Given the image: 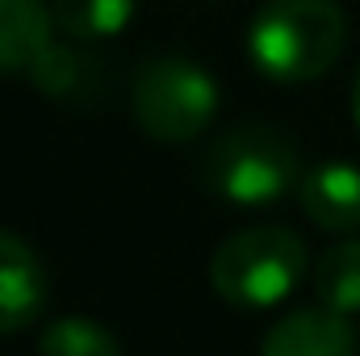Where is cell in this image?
I'll return each instance as SVG.
<instances>
[{"instance_id": "obj_2", "label": "cell", "mask_w": 360, "mask_h": 356, "mask_svg": "<svg viewBox=\"0 0 360 356\" xmlns=\"http://www.w3.org/2000/svg\"><path fill=\"white\" fill-rule=\"evenodd\" d=\"M310 252L293 227H243L210 256V289L235 310H272L306 276Z\"/></svg>"}, {"instance_id": "obj_5", "label": "cell", "mask_w": 360, "mask_h": 356, "mask_svg": "<svg viewBox=\"0 0 360 356\" xmlns=\"http://www.w3.org/2000/svg\"><path fill=\"white\" fill-rule=\"evenodd\" d=\"M46 298H51L46 265L17 231L0 227V336L34 327L46 310Z\"/></svg>"}, {"instance_id": "obj_3", "label": "cell", "mask_w": 360, "mask_h": 356, "mask_svg": "<svg viewBox=\"0 0 360 356\" xmlns=\"http://www.w3.org/2000/svg\"><path fill=\"white\" fill-rule=\"evenodd\" d=\"M201 180L218 201L235 210H269L302 180V155L285 130L252 122L210 143Z\"/></svg>"}, {"instance_id": "obj_13", "label": "cell", "mask_w": 360, "mask_h": 356, "mask_svg": "<svg viewBox=\"0 0 360 356\" xmlns=\"http://www.w3.org/2000/svg\"><path fill=\"white\" fill-rule=\"evenodd\" d=\"M352 117H356V130H360V68H356V80H352Z\"/></svg>"}, {"instance_id": "obj_8", "label": "cell", "mask_w": 360, "mask_h": 356, "mask_svg": "<svg viewBox=\"0 0 360 356\" xmlns=\"http://www.w3.org/2000/svg\"><path fill=\"white\" fill-rule=\"evenodd\" d=\"M55 42V8L46 0H0V76L30 72Z\"/></svg>"}, {"instance_id": "obj_6", "label": "cell", "mask_w": 360, "mask_h": 356, "mask_svg": "<svg viewBox=\"0 0 360 356\" xmlns=\"http://www.w3.org/2000/svg\"><path fill=\"white\" fill-rule=\"evenodd\" d=\"M260 356H356V331L348 314L327 310L323 302L297 306L269 327Z\"/></svg>"}, {"instance_id": "obj_11", "label": "cell", "mask_w": 360, "mask_h": 356, "mask_svg": "<svg viewBox=\"0 0 360 356\" xmlns=\"http://www.w3.org/2000/svg\"><path fill=\"white\" fill-rule=\"evenodd\" d=\"M38 356H122V344L96 319L63 314V319L46 323V331L38 340Z\"/></svg>"}, {"instance_id": "obj_7", "label": "cell", "mask_w": 360, "mask_h": 356, "mask_svg": "<svg viewBox=\"0 0 360 356\" xmlns=\"http://www.w3.org/2000/svg\"><path fill=\"white\" fill-rule=\"evenodd\" d=\"M302 214L327 235H360V164L327 160L297 180Z\"/></svg>"}, {"instance_id": "obj_9", "label": "cell", "mask_w": 360, "mask_h": 356, "mask_svg": "<svg viewBox=\"0 0 360 356\" xmlns=\"http://www.w3.org/2000/svg\"><path fill=\"white\" fill-rule=\"evenodd\" d=\"M314 302L340 314H360V239L331 243L314 265Z\"/></svg>"}, {"instance_id": "obj_1", "label": "cell", "mask_w": 360, "mask_h": 356, "mask_svg": "<svg viewBox=\"0 0 360 356\" xmlns=\"http://www.w3.org/2000/svg\"><path fill=\"white\" fill-rule=\"evenodd\" d=\"M348 46V17L335 0H264L243 34L248 63L272 84L327 76Z\"/></svg>"}, {"instance_id": "obj_10", "label": "cell", "mask_w": 360, "mask_h": 356, "mask_svg": "<svg viewBox=\"0 0 360 356\" xmlns=\"http://www.w3.org/2000/svg\"><path fill=\"white\" fill-rule=\"evenodd\" d=\"M55 25L76 42H105L117 38L130 21L139 0H51Z\"/></svg>"}, {"instance_id": "obj_4", "label": "cell", "mask_w": 360, "mask_h": 356, "mask_svg": "<svg viewBox=\"0 0 360 356\" xmlns=\"http://www.w3.org/2000/svg\"><path fill=\"white\" fill-rule=\"evenodd\" d=\"M218 101H222L218 80L184 55L147 59L130 84V113L139 130L155 143L201 139L218 117Z\"/></svg>"}, {"instance_id": "obj_12", "label": "cell", "mask_w": 360, "mask_h": 356, "mask_svg": "<svg viewBox=\"0 0 360 356\" xmlns=\"http://www.w3.org/2000/svg\"><path fill=\"white\" fill-rule=\"evenodd\" d=\"M30 84L38 92H46V96H68V92L80 89V80H84V59H80V51L76 46H68V42H51L34 63H30Z\"/></svg>"}]
</instances>
